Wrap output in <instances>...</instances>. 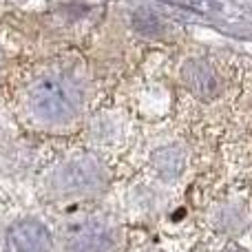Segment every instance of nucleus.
<instances>
[{
	"label": "nucleus",
	"mask_w": 252,
	"mask_h": 252,
	"mask_svg": "<svg viewBox=\"0 0 252 252\" xmlns=\"http://www.w3.org/2000/svg\"><path fill=\"white\" fill-rule=\"evenodd\" d=\"M89 100V84L75 66H49L25 87L22 115L38 128L73 124Z\"/></svg>",
	"instance_id": "f257e3e1"
},
{
	"label": "nucleus",
	"mask_w": 252,
	"mask_h": 252,
	"mask_svg": "<svg viewBox=\"0 0 252 252\" xmlns=\"http://www.w3.org/2000/svg\"><path fill=\"white\" fill-rule=\"evenodd\" d=\"M109 182L106 168L95 155H73L60 159L44 175V192L56 199H84L100 195Z\"/></svg>",
	"instance_id": "f03ea898"
},
{
	"label": "nucleus",
	"mask_w": 252,
	"mask_h": 252,
	"mask_svg": "<svg viewBox=\"0 0 252 252\" xmlns=\"http://www.w3.org/2000/svg\"><path fill=\"white\" fill-rule=\"evenodd\" d=\"M62 252H120V232L102 217H84L66 228Z\"/></svg>",
	"instance_id": "7ed1b4c3"
},
{
	"label": "nucleus",
	"mask_w": 252,
	"mask_h": 252,
	"mask_svg": "<svg viewBox=\"0 0 252 252\" xmlns=\"http://www.w3.org/2000/svg\"><path fill=\"white\" fill-rule=\"evenodd\" d=\"M53 237L49 226L35 215H22L0 232V252H51Z\"/></svg>",
	"instance_id": "20e7f679"
},
{
	"label": "nucleus",
	"mask_w": 252,
	"mask_h": 252,
	"mask_svg": "<svg viewBox=\"0 0 252 252\" xmlns=\"http://www.w3.org/2000/svg\"><path fill=\"white\" fill-rule=\"evenodd\" d=\"M184 82H186V87L192 93L204 95V97L213 95L219 89V80H217V73L213 71V66L199 60H192L186 64V69H184Z\"/></svg>",
	"instance_id": "39448f33"
},
{
	"label": "nucleus",
	"mask_w": 252,
	"mask_h": 252,
	"mask_svg": "<svg viewBox=\"0 0 252 252\" xmlns=\"http://www.w3.org/2000/svg\"><path fill=\"white\" fill-rule=\"evenodd\" d=\"M153 164H155L159 177H164V179L179 177L184 170V153L177 146H166L161 151H157Z\"/></svg>",
	"instance_id": "423d86ee"
},
{
	"label": "nucleus",
	"mask_w": 252,
	"mask_h": 252,
	"mask_svg": "<svg viewBox=\"0 0 252 252\" xmlns=\"http://www.w3.org/2000/svg\"><path fill=\"white\" fill-rule=\"evenodd\" d=\"M7 137V118L2 115V111H0V142Z\"/></svg>",
	"instance_id": "0eeeda50"
},
{
	"label": "nucleus",
	"mask_w": 252,
	"mask_h": 252,
	"mask_svg": "<svg viewBox=\"0 0 252 252\" xmlns=\"http://www.w3.org/2000/svg\"><path fill=\"white\" fill-rule=\"evenodd\" d=\"M0 66H2V51H0Z\"/></svg>",
	"instance_id": "6e6552de"
}]
</instances>
